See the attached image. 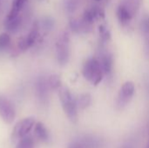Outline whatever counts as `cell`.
<instances>
[{
	"label": "cell",
	"instance_id": "cell-1",
	"mask_svg": "<svg viewBox=\"0 0 149 148\" xmlns=\"http://www.w3.org/2000/svg\"><path fill=\"white\" fill-rule=\"evenodd\" d=\"M142 0H121L117 8V17L123 26L127 25L137 15Z\"/></svg>",
	"mask_w": 149,
	"mask_h": 148
},
{
	"label": "cell",
	"instance_id": "cell-2",
	"mask_svg": "<svg viewBox=\"0 0 149 148\" xmlns=\"http://www.w3.org/2000/svg\"><path fill=\"white\" fill-rule=\"evenodd\" d=\"M82 73L84 78L93 85H97L101 82L104 74L101 65L96 58H88L85 62Z\"/></svg>",
	"mask_w": 149,
	"mask_h": 148
},
{
	"label": "cell",
	"instance_id": "cell-3",
	"mask_svg": "<svg viewBox=\"0 0 149 148\" xmlns=\"http://www.w3.org/2000/svg\"><path fill=\"white\" fill-rule=\"evenodd\" d=\"M58 97L63 107L65 113L67 118L72 122L76 123L78 120V113H77V104L74 100L72 95L70 91L64 86H61L58 89Z\"/></svg>",
	"mask_w": 149,
	"mask_h": 148
},
{
	"label": "cell",
	"instance_id": "cell-4",
	"mask_svg": "<svg viewBox=\"0 0 149 148\" xmlns=\"http://www.w3.org/2000/svg\"><path fill=\"white\" fill-rule=\"evenodd\" d=\"M56 55L60 65H65L70 58V38L67 32H64L56 42Z\"/></svg>",
	"mask_w": 149,
	"mask_h": 148
},
{
	"label": "cell",
	"instance_id": "cell-5",
	"mask_svg": "<svg viewBox=\"0 0 149 148\" xmlns=\"http://www.w3.org/2000/svg\"><path fill=\"white\" fill-rule=\"evenodd\" d=\"M135 92V87L133 82L127 81L120 88V92L118 94L116 106L118 109L124 108L132 99Z\"/></svg>",
	"mask_w": 149,
	"mask_h": 148
},
{
	"label": "cell",
	"instance_id": "cell-6",
	"mask_svg": "<svg viewBox=\"0 0 149 148\" xmlns=\"http://www.w3.org/2000/svg\"><path fill=\"white\" fill-rule=\"evenodd\" d=\"M16 112L12 103L4 96L0 95V117L7 124H10L15 120Z\"/></svg>",
	"mask_w": 149,
	"mask_h": 148
},
{
	"label": "cell",
	"instance_id": "cell-7",
	"mask_svg": "<svg viewBox=\"0 0 149 148\" xmlns=\"http://www.w3.org/2000/svg\"><path fill=\"white\" fill-rule=\"evenodd\" d=\"M35 120L33 118H25L20 120L14 127L12 137L15 139H22L25 137L35 126Z\"/></svg>",
	"mask_w": 149,
	"mask_h": 148
},
{
	"label": "cell",
	"instance_id": "cell-8",
	"mask_svg": "<svg viewBox=\"0 0 149 148\" xmlns=\"http://www.w3.org/2000/svg\"><path fill=\"white\" fill-rule=\"evenodd\" d=\"M38 36H39V25L38 24L36 23L35 24H33L29 33L19 40L18 42L19 49H21L22 51H26L27 49L33 46Z\"/></svg>",
	"mask_w": 149,
	"mask_h": 148
},
{
	"label": "cell",
	"instance_id": "cell-9",
	"mask_svg": "<svg viewBox=\"0 0 149 148\" xmlns=\"http://www.w3.org/2000/svg\"><path fill=\"white\" fill-rule=\"evenodd\" d=\"M99 61L101 65L102 70L104 74L109 76L112 74L113 72V55L107 51L106 50L103 45L100 49V58Z\"/></svg>",
	"mask_w": 149,
	"mask_h": 148
},
{
	"label": "cell",
	"instance_id": "cell-10",
	"mask_svg": "<svg viewBox=\"0 0 149 148\" xmlns=\"http://www.w3.org/2000/svg\"><path fill=\"white\" fill-rule=\"evenodd\" d=\"M104 17H105L104 10L98 6H93V7L86 9L84 11L83 17H82L83 20L90 25H93L94 22L98 20H101Z\"/></svg>",
	"mask_w": 149,
	"mask_h": 148
},
{
	"label": "cell",
	"instance_id": "cell-11",
	"mask_svg": "<svg viewBox=\"0 0 149 148\" xmlns=\"http://www.w3.org/2000/svg\"><path fill=\"white\" fill-rule=\"evenodd\" d=\"M35 88H36L37 98L38 99L40 103L46 104L48 100V92H49L48 91L50 89L47 79H45L43 77L38 78L36 82Z\"/></svg>",
	"mask_w": 149,
	"mask_h": 148
},
{
	"label": "cell",
	"instance_id": "cell-12",
	"mask_svg": "<svg viewBox=\"0 0 149 148\" xmlns=\"http://www.w3.org/2000/svg\"><path fill=\"white\" fill-rule=\"evenodd\" d=\"M22 23V18L19 14H8L4 20L5 29L12 33L17 32Z\"/></svg>",
	"mask_w": 149,
	"mask_h": 148
},
{
	"label": "cell",
	"instance_id": "cell-13",
	"mask_svg": "<svg viewBox=\"0 0 149 148\" xmlns=\"http://www.w3.org/2000/svg\"><path fill=\"white\" fill-rule=\"evenodd\" d=\"M92 26L86 23L83 18H72L70 21V27L76 33H87L92 30Z\"/></svg>",
	"mask_w": 149,
	"mask_h": 148
},
{
	"label": "cell",
	"instance_id": "cell-14",
	"mask_svg": "<svg viewBox=\"0 0 149 148\" xmlns=\"http://www.w3.org/2000/svg\"><path fill=\"white\" fill-rule=\"evenodd\" d=\"M141 28L144 37V51L146 56L149 58V16H146L142 19Z\"/></svg>",
	"mask_w": 149,
	"mask_h": 148
},
{
	"label": "cell",
	"instance_id": "cell-15",
	"mask_svg": "<svg viewBox=\"0 0 149 148\" xmlns=\"http://www.w3.org/2000/svg\"><path fill=\"white\" fill-rule=\"evenodd\" d=\"M34 134L38 140H40L42 142H47L48 141V139H49L48 132H47L45 126L41 122H38L35 124Z\"/></svg>",
	"mask_w": 149,
	"mask_h": 148
},
{
	"label": "cell",
	"instance_id": "cell-16",
	"mask_svg": "<svg viewBox=\"0 0 149 148\" xmlns=\"http://www.w3.org/2000/svg\"><path fill=\"white\" fill-rule=\"evenodd\" d=\"M90 103H91V97L89 94H81L76 101L77 106H79L81 109L86 108L90 105Z\"/></svg>",
	"mask_w": 149,
	"mask_h": 148
},
{
	"label": "cell",
	"instance_id": "cell-17",
	"mask_svg": "<svg viewBox=\"0 0 149 148\" xmlns=\"http://www.w3.org/2000/svg\"><path fill=\"white\" fill-rule=\"evenodd\" d=\"M26 2H27V0H13L11 8H10V10L9 13L10 14H19V12L21 11V10L23 9V7L24 6Z\"/></svg>",
	"mask_w": 149,
	"mask_h": 148
},
{
	"label": "cell",
	"instance_id": "cell-18",
	"mask_svg": "<svg viewBox=\"0 0 149 148\" xmlns=\"http://www.w3.org/2000/svg\"><path fill=\"white\" fill-rule=\"evenodd\" d=\"M99 32H100V37L101 43H102V44L105 45V44H107L110 39V32H109L108 29L107 28V26L105 24H100V25Z\"/></svg>",
	"mask_w": 149,
	"mask_h": 148
},
{
	"label": "cell",
	"instance_id": "cell-19",
	"mask_svg": "<svg viewBox=\"0 0 149 148\" xmlns=\"http://www.w3.org/2000/svg\"><path fill=\"white\" fill-rule=\"evenodd\" d=\"M10 44V37L8 33L3 32L0 34V52L5 51Z\"/></svg>",
	"mask_w": 149,
	"mask_h": 148
},
{
	"label": "cell",
	"instance_id": "cell-20",
	"mask_svg": "<svg viewBox=\"0 0 149 148\" xmlns=\"http://www.w3.org/2000/svg\"><path fill=\"white\" fill-rule=\"evenodd\" d=\"M80 0H65V8L67 12H74L79 6Z\"/></svg>",
	"mask_w": 149,
	"mask_h": 148
},
{
	"label": "cell",
	"instance_id": "cell-21",
	"mask_svg": "<svg viewBox=\"0 0 149 148\" xmlns=\"http://www.w3.org/2000/svg\"><path fill=\"white\" fill-rule=\"evenodd\" d=\"M47 81H48L50 89H52V90L58 89V90L61 87V81L58 75H52L50 78H48Z\"/></svg>",
	"mask_w": 149,
	"mask_h": 148
},
{
	"label": "cell",
	"instance_id": "cell-22",
	"mask_svg": "<svg viewBox=\"0 0 149 148\" xmlns=\"http://www.w3.org/2000/svg\"><path fill=\"white\" fill-rule=\"evenodd\" d=\"M16 148H34V142L31 137H24L20 139V141L17 145Z\"/></svg>",
	"mask_w": 149,
	"mask_h": 148
},
{
	"label": "cell",
	"instance_id": "cell-23",
	"mask_svg": "<svg viewBox=\"0 0 149 148\" xmlns=\"http://www.w3.org/2000/svg\"><path fill=\"white\" fill-rule=\"evenodd\" d=\"M42 24H43V27L46 30H49L51 29L52 26H53V22L52 20H51L50 18H45L43 22H42Z\"/></svg>",
	"mask_w": 149,
	"mask_h": 148
},
{
	"label": "cell",
	"instance_id": "cell-24",
	"mask_svg": "<svg viewBox=\"0 0 149 148\" xmlns=\"http://www.w3.org/2000/svg\"><path fill=\"white\" fill-rule=\"evenodd\" d=\"M69 148H80L78 145H71L70 147H69Z\"/></svg>",
	"mask_w": 149,
	"mask_h": 148
},
{
	"label": "cell",
	"instance_id": "cell-25",
	"mask_svg": "<svg viewBox=\"0 0 149 148\" xmlns=\"http://www.w3.org/2000/svg\"><path fill=\"white\" fill-rule=\"evenodd\" d=\"M146 148H149V140H148V145H147Z\"/></svg>",
	"mask_w": 149,
	"mask_h": 148
},
{
	"label": "cell",
	"instance_id": "cell-26",
	"mask_svg": "<svg viewBox=\"0 0 149 148\" xmlns=\"http://www.w3.org/2000/svg\"><path fill=\"white\" fill-rule=\"evenodd\" d=\"M95 1H102V0H95Z\"/></svg>",
	"mask_w": 149,
	"mask_h": 148
}]
</instances>
